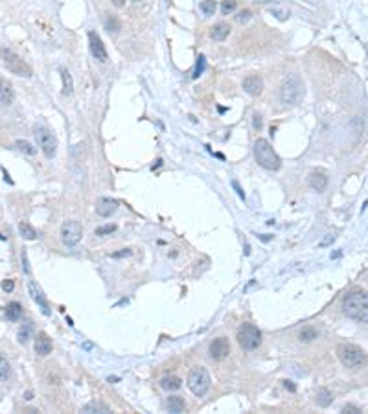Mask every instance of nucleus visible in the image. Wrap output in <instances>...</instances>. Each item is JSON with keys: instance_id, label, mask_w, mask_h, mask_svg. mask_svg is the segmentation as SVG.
<instances>
[{"instance_id": "nucleus-1", "label": "nucleus", "mask_w": 368, "mask_h": 414, "mask_svg": "<svg viewBox=\"0 0 368 414\" xmlns=\"http://www.w3.org/2000/svg\"><path fill=\"white\" fill-rule=\"evenodd\" d=\"M344 315L357 322L368 324V293L367 291H352L342 300Z\"/></svg>"}, {"instance_id": "nucleus-2", "label": "nucleus", "mask_w": 368, "mask_h": 414, "mask_svg": "<svg viewBox=\"0 0 368 414\" xmlns=\"http://www.w3.org/2000/svg\"><path fill=\"white\" fill-rule=\"evenodd\" d=\"M304 98V83L297 74H291L285 77L282 87H280V101L284 105H299L300 99Z\"/></svg>"}, {"instance_id": "nucleus-3", "label": "nucleus", "mask_w": 368, "mask_h": 414, "mask_svg": "<svg viewBox=\"0 0 368 414\" xmlns=\"http://www.w3.org/2000/svg\"><path fill=\"white\" fill-rule=\"evenodd\" d=\"M254 159L262 168L269 169V171H276L282 166V160L276 155V151L272 149V146L265 138H258L254 142Z\"/></svg>"}, {"instance_id": "nucleus-4", "label": "nucleus", "mask_w": 368, "mask_h": 414, "mask_svg": "<svg viewBox=\"0 0 368 414\" xmlns=\"http://www.w3.org/2000/svg\"><path fill=\"white\" fill-rule=\"evenodd\" d=\"M0 59H2V64H4L11 74H15V76L32 77V74H33V72H32V66H30L21 56H17L13 50L0 48Z\"/></svg>"}, {"instance_id": "nucleus-5", "label": "nucleus", "mask_w": 368, "mask_h": 414, "mask_svg": "<svg viewBox=\"0 0 368 414\" xmlns=\"http://www.w3.org/2000/svg\"><path fill=\"white\" fill-rule=\"evenodd\" d=\"M337 357L346 368H352V370H357L367 363L365 351L359 350L354 344H339L337 346Z\"/></svg>"}, {"instance_id": "nucleus-6", "label": "nucleus", "mask_w": 368, "mask_h": 414, "mask_svg": "<svg viewBox=\"0 0 368 414\" xmlns=\"http://www.w3.org/2000/svg\"><path fill=\"white\" fill-rule=\"evenodd\" d=\"M210 383H212L210 374L206 372V368H202V366H194V368L190 370V374H188L186 385L195 396H204V394L210 390Z\"/></svg>"}, {"instance_id": "nucleus-7", "label": "nucleus", "mask_w": 368, "mask_h": 414, "mask_svg": "<svg viewBox=\"0 0 368 414\" xmlns=\"http://www.w3.org/2000/svg\"><path fill=\"white\" fill-rule=\"evenodd\" d=\"M237 344L247 351L256 350L258 346L262 344V331L258 330L256 326H252V324H243L237 330Z\"/></svg>"}, {"instance_id": "nucleus-8", "label": "nucleus", "mask_w": 368, "mask_h": 414, "mask_svg": "<svg viewBox=\"0 0 368 414\" xmlns=\"http://www.w3.org/2000/svg\"><path fill=\"white\" fill-rule=\"evenodd\" d=\"M35 138H37V146L42 149V153L46 159H54L57 151V140L56 136L48 131L46 127H35Z\"/></svg>"}, {"instance_id": "nucleus-9", "label": "nucleus", "mask_w": 368, "mask_h": 414, "mask_svg": "<svg viewBox=\"0 0 368 414\" xmlns=\"http://www.w3.org/2000/svg\"><path fill=\"white\" fill-rule=\"evenodd\" d=\"M83 238V226L79 225L77 221H67L61 226V239L67 247L77 245Z\"/></svg>"}, {"instance_id": "nucleus-10", "label": "nucleus", "mask_w": 368, "mask_h": 414, "mask_svg": "<svg viewBox=\"0 0 368 414\" xmlns=\"http://www.w3.org/2000/svg\"><path fill=\"white\" fill-rule=\"evenodd\" d=\"M89 46H91L92 56L96 57L98 61H101V63H105V61L109 59V56H107V50H105L103 41H101V37L98 35L96 32H89Z\"/></svg>"}, {"instance_id": "nucleus-11", "label": "nucleus", "mask_w": 368, "mask_h": 414, "mask_svg": "<svg viewBox=\"0 0 368 414\" xmlns=\"http://www.w3.org/2000/svg\"><path fill=\"white\" fill-rule=\"evenodd\" d=\"M229 353H230V343L225 337L214 339V343L210 344V355H212V359H215V361L227 359L229 357Z\"/></svg>"}, {"instance_id": "nucleus-12", "label": "nucleus", "mask_w": 368, "mask_h": 414, "mask_svg": "<svg viewBox=\"0 0 368 414\" xmlns=\"http://www.w3.org/2000/svg\"><path fill=\"white\" fill-rule=\"evenodd\" d=\"M118 210V203L109 197H101L96 201V214L100 218H111L114 212Z\"/></svg>"}, {"instance_id": "nucleus-13", "label": "nucleus", "mask_w": 368, "mask_h": 414, "mask_svg": "<svg viewBox=\"0 0 368 414\" xmlns=\"http://www.w3.org/2000/svg\"><path fill=\"white\" fill-rule=\"evenodd\" d=\"M243 91L249 94V96H258L264 91V79L258 76V74H250L243 79Z\"/></svg>"}, {"instance_id": "nucleus-14", "label": "nucleus", "mask_w": 368, "mask_h": 414, "mask_svg": "<svg viewBox=\"0 0 368 414\" xmlns=\"http://www.w3.org/2000/svg\"><path fill=\"white\" fill-rule=\"evenodd\" d=\"M28 291H30V295H32V298H33L37 304H39V308L42 309V313L44 315H50V306H48V300H46V296L42 295V291H41V287L35 284L33 280H30L28 282Z\"/></svg>"}, {"instance_id": "nucleus-15", "label": "nucleus", "mask_w": 368, "mask_h": 414, "mask_svg": "<svg viewBox=\"0 0 368 414\" xmlns=\"http://www.w3.org/2000/svg\"><path fill=\"white\" fill-rule=\"evenodd\" d=\"M52 351V339L46 335V333H39L37 339H35V353L37 355H48Z\"/></svg>"}, {"instance_id": "nucleus-16", "label": "nucleus", "mask_w": 368, "mask_h": 414, "mask_svg": "<svg viewBox=\"0 0 368 414\" xmlns=\"http://www.w3.org/2000/svg\"><path fill=\"white\" fill-rule=\"evenodd\" d=\"M307 183H309V186H311L313 190L324 191L328 186V177H326V173H322V171H311L309 177H307Z\"/></svg>"}, {"instance_id": "nucleus-17", "label": "nucleus", "mask_w": 368, "mask_h": 414, "mask_svg": "<svg viewBox=\"0 0 368 414\" xmlns=\"http://www.w3.org/2000/svg\"><path fill=\"white\" fill-rule=\"evenodd\" d=\"M11 101H13V89L7 81L0 77V107L9 105Z\"/></svg>"}, {"instance_id": "nucleus-18", "label": "nucleus", "mask_w": 368, "mask_h": 414, "mask_svg": "<svg viewBox=\"0 0 368 414\" xmlns=\"http://www.w3.org/2000/svg\"><path fill=\"white\" fill-rule=\"evenodd\" d=\"M229 33H230V26L227 22H219V24H215L214 28L210 30V37L214 41H225L229 37Z\"/></svg>"}, {"instance_id": "nucleus-19", "label": "nucleus", "mask_w": 368, "mask_h": 414, "mask_svg": "<svg viewBox=\"0 0 368 414\" xmlns=\"http://www.w3.org/2000/svg\"><path fill=\"white\" fill-rule=\"evenodd\" d=\"M166 409L169 411V413L179 414L186 409V403H184V400L179 398V396H169V398L166 400Z\"/></svg>"}, {"instance_id": "nucleus-20", "label": "nucleus", "mask_w": 368, "mask_h": 414, "mask_svg": "<svg viewBox=\"0 0 368 414\" xmlns=\"http://www.w3.org/2000/svg\"><path fill=\"white\" fill-rule=\"evenodd\" d=\"M160 386L164 390H179L182 386V379L177 378V376H166V378L160 379Z\"/></svg>"}, {"instance_id": "nucleus-21", "label": "nucleus", "mask_w": 368, "mask_h": 414, "mask_svg": "<svg viewBox=\"0 0 368 414\" xmlns=\"http://www.w3.org/2000/svg\"><path fill=\"white\" fill-rule=\"evenodd\" d=\"M81 413H85V414H92V413L107 414V413H111V409L107 407V405H103V403H96V401H91V403H87V405L81 409Z\"/></svg>"}, {"instance_id": "nucleus-22", "label": "nucleus", "mask_w": 368, "mask_h": 414, "mask_svg": "<svg viewBox=\"0 0 368 414\" xmlns=\"http://www.w3.org/2000/svg\"><path fill=\"white\" fill-rule=\"evenodd\" d=\"M21 315H22V306L19 304V302H11L9 306L6 308V317H7V320H19L21 318Z\"/></svg>"}, {"instance_id": "nucleus-23", "label": "nucleus", "mask_w": 368, "mask_h": 414, "mask_svg": "<svg viewBox=\"0 0 368 414\" xmlns=\"http://www.w3.org/2000/svg\"><path fill=\"white\" fill-rule=\"evenodd\" d=\"M61 79H63V94H65V96H70L72 91H74V81H72L70 72L61 68Z\"/></svg>"}, {"instance_id": "nucleus-24", "label": "nucleus", "mask_w": 368, "mask_h": 414, "mask_svg": "<svg viewBox=\"0 0 368 414\" xmlns=\"http://www.w3.org/2000/svg\"><path fill=\"white\" fill-rule=\"evenodd\" d=\"M319 337V333H317V330L315 328H311V326H306V328H302L299 333V341L300 343H313L315 339Z\"/></svg>"}, {"instance_id": "nucleus-25", "label": "nucleus", "mask_w": 368, "mask_h": 414, "mask_svg": "<svg viewBox=\"0 0 368 414\" xmlns=\"http://www.w3.org/2000/svg\"><path fill=\"white\" fill-rule=\"evenodd\" d=\"M332 401H334V396H332V392L328 388H319L317 390V403L320 407H330Z\"/></svg>"}, {"instance_id": "nucleus-26", "label": "nucleus", "mask_w": 368, "mask_h": 414, "mask_svg": "<svg viewBox=\"0 0 368 414\" xmlns=\"http://www.w3.org/2000/svg\"><path fill=\"white\" fill-rule=\"evenodd\" d=\"M19 232H21V236L24 239H35L37 238V230H35L30 223H26V221H22L21 225H19Z\"/></svg>"}, {"instance_id": "nucleus-27", "label": "nucleus", "mask_w": 368, "mask_h": 414, "mask_svg": "<svg viewBox=\"0 0 368 414\" xmlns=\"http://www.w3.org/2000/svg\"><path fill=\"white\" fill-rule=\"evenodd\" d=\"M32 331H33V326H32V322L28 324H22V328L19 330V343L21 344H26L32 339Z\"/></svg>"}, {"instance_id": "nucleus-28", "label": "nucleus", "mask_w": 368, "mask_h": 414, "mask_svg": "<svg viewBox=\"0 0 368 414\" xmlns=\"http://www.w3.org/2000/svg\"><path fill=\"white\" fill-rule=\"evenodd\" d=\"M9 378H11V366L6 357L0 355V381H7Z\"/></svg>"}, {"instance_id": "nucleus-29", "label": "nucleus", "mask_w": 368, "mask_h": 414, "mask_svg": "<svg viewBox=\"0 0 368 414\" xmlns=\"http://www.w3.org/2000/svg\"><path fill=\"white\" fill-rule=\"evenodd\" d=\"M199 7H201V11L206 15V17H210V15L215 13V9H217V2H215V0H202Z\"/></svg>"}, {"instance_id": "nucleus-30", "label": "nucleus", "mask_w": 368, "mask_h": 414, "mask_svg": "<svg viewBox=\"0 0 368 414\" xmlns=\"http://www.w3.org/2000/svg\"><path fill=\"white\" fill-rule=\"evenodd\" d=\"M105 28L109 30V32H112V33H118L120 28H122V24H120V21L116 19V17H107L105 19Z\"/></svg>"}, {"instance_id": "nucleus-31", "label": "nucleus", "mask_w": 368, "mask_h": 414, "mask_svg": "<svg viewBox=\"0 0 368 414\" xmlns=\"http://www.w3.org/2000/svg\"><path fill=\"white\" fill-rule=\"evenodd\" d=\"M17 148L21 149L22 153H26V155H35L37 153V148H33L30 142H26V140H17V144H15Z\"/></svg>"}, {"instance_id": "nucleus-32", "label": "nucleus", "mask_w": 368, "mask_h": 414, "mask_svg": "<svg viewBox=\"0 0 368 414\" xmlns=\"http://www.w3.org/2000/svg\"><path fill=\"white\" fill-rule=\"evenodd\" d=\"M236 6H237V0H223V4H221V13H223V15L232 13V11L236 9Z\"/></svg>"}, {"instance_id": "nucleus-33", "label": "nucleus", "mask_w": 368, "mask_h": 414, "mask_svg": "<svg viewBox=\"0 0 368 414\" xmlns=\"http://www.w3.org/2000/svg\"><path fill=\"white\" fill-rule=\"evenodd\" d=\"M202 72H204V56H199L197 57V64H195V70H194V79H197V77L201 76Z\"/></svg>"}, {"instance_id": "nucleus-34", "label": "nucleus", "mask_w": 368, "mask_h": 414, "mask_svg": "<svg viewBox=\"0 0 368 414\" xmlns=\"http://www.w3.org/2000/svg\"><path fill=\"white\" fill-rule=\"evenodd\" d=\"M262 127H264V120H262V116H260L258 113H254V116H252V129L260 133V131H262Z\"/></svg>"}, {"instance_id": "nucleus-35", "label": "nucleus", "mask_w": 368, "mask_h": 414, "mask_svg": "<svg viewBox=\"0 0 368 414\" xmlns=\"http://www.w3.org/2000/svg\"><path fill=\"white\" fill-rule=\"evenodd\" d=\"M114 230H116V225H103V226H100V228H96V236H105V234H112Z\"/></svg>"}, {"instance_id": "nucleus-36", "label": "nucleus", "mask_w": 368, "mask_h": 414, "mask_svg": "<svg viewBox=\"0 0 368 414\" xmlns=\"http://www.w3.org/2000/svg\"><path fill=\"white\" fill-rule=\"evenodd\" d=\"M249 19H250V11H249V9H241V11L236 15V22H247Z\"/></svg>"}, {"instance_id": "nucleus-37", "label": "nucleus", "mask_w": 368, "mask_h": 414, "mask_svg": "<svg viewBox=\"0 0 368 414\" xmlns=\"http://www.w3.org/2000/svg\"><path fill=\"white\" fill-rule=\"evenodd\" d=\"M2 289L6 291V293H11L15 289V282L13 280H4L2 282Z\"/></svg>"}, {"instance_id": "nucleus-38", "label": "nucleus", "mask_w": 368, "mask_h": 414, "mask_svg": "<svg viewBox=\"0 0 368 414\" xmlns=\"http://www.w3.org/2000/svg\"><path fill=\"white\" fill-rule=\"evenodd\" d=\"M342 413L359 414V413H361V409H359V407H355V405H344V407H342Z\"/></svg>"}, {"instance_id": "nucleus-39", "label": "nucleus", "mask_w": 368, "mask_h": 414, "mask_svg": "<svg viewBox=\"0 0 368 414\" xmlns=\"http://www.w3.org/2000/svg\"><path fill=\"white\" fill-rule=\"evenodd\" d=\"M232 188L236 190V191H237V195L241 197V199H245V191H243V190H241V186H239V183H237V181H232Z\"/></svg>"}, {"instance_id": "nucleus-40", "label": "nucleus", "mask_w": 368, "mask_h": 414, "mask_svg": "<svg viewBox=\"0 0 368 414\" xmlns=\"http://www.w3.org/2000/svg\"><path fill=\"white\" fill-rule=\"evenodd\" d=\"M282 383H284V386L289 390V392H295V390H297V386L293 385V381H287V379H285V381H282Z\"/></svg>"}, {"instance_id": "nucleus-41", "label": "nucleus", "mask_w": 368, "mask_h": 414, "mask_svg": "<svg viewBox=\"0 0 368 414\" xmlns=\"http://www.w3.org/2000/svg\"><path fill=\"white\" fill-rule=\"evenodd\" d=\"M129 254H131V251H129V249H124V251H120V253L112 254V258H122V256H129Z\"/></svg>"}, {"instance_id": "nucleus-42", "label": "nucleus", "mask_w": 368, "mask_h": 414, "mask_svg": "<svg viewBox=\"0 0 368 414\" xmlns=\"http://www.w3.org/2000/svg\"><path fill=\"white\" fill-rule=\"evenodd\" d=\"M22 265H24V273L30 274V267H28V260H26V253L22 251Z\"/></svg>"}, {"instance_id": "nucleus-43", "label": "nucleus", "mask_w": 368, "mask_h": 414, "mask_svg": "<svg viewBox=\"0 0 368 414\" xmlns=\"http://www.w3.org/2000/svg\"><path fill=\"white\" fill-rule=\"evenodd\" d=\"M334 236H328L326 239H322V241H320V247H326V245H330V243H334Z\"/></svg>"}, {"instance_id": "nucleus-44", "label": "nucleus", "mask_w": 368, "mask_h": 414, "mask_svg": "<svg viewBox=\"0 0 368 414\" xmlns=\"http://www.w3.org/2000/svg\"><path fill=\"white\" fill-rule=\"evenodd\" d=\"M112 4H114V6L116 7H124L125 6V0H111Z\"/></svg>"}, {"instance_id": "nucleus-45", "label": "nucleus", "mask_w": 368, "mask_h": 414, "mask_svg": "<svg viewBox=\"0 0 368 414\" xmlns=\"http://www.w3.org/2000/svg\"><path fill=\"white\" fill-rule=\"evenodd\" d=\"M260 239H262V241H271L272 236H269V234H262V236H260Z\"/></svg>"}, {"instance_id": "nucleus-46", "label": "nucleus", "mask_w": 368, "mask_h": 414, "mask_svg": "<svg viewBox=\"0 0 368 414\" xmlns=\"http://www.w3.org/2000/svg\"><path fill=\"white\" fill-rule=\"evenodd\" d=\"M24 398H26V400H28V401H32V400H33V392H32V390H28V392H26V396H24Z\"/></svg>"}]
</instances>
